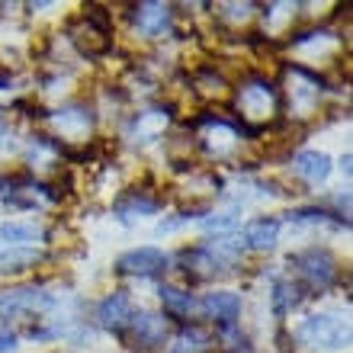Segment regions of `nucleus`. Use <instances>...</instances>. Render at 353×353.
<instances>
[{
	"instance_id": "1",
	"label": "nucleus",
	"mask_w": 353,
	"mask_h": 353,
	"mask_svg": "<svg viewBox=\"0 0 353 353\" xmlns=\"http://www.w3.org/2000/svg\"><path fill=\"white\" fill-rule=\"evenodd\" d=\"M296 341L308 350H341L350 341V331L334 315H312L296 327Z\"/></svg>"
},
{
	"instance_id": "11",
	"label": "nucleus",
	"mask_w": 353,
	"mask_h": 353,
	"mask_svg": "<svg viewBox=\"0 0 353 353\" xmlns=\"http://www.w3.org/2000/svg\"><path fill=\"white\" fill-rule=\"evenodd\" d=\"M279 238V222L276 219H254V222L244 225V244L254 248V251H270Z\"/></svg>"
},
{
	"instance_id": "14",
	"label": "nucleus",
	"mask_w": 353,
	"mask_h": 353,
	"mask_svg": "<svg viewBox=\"0 0 353 353\" xmlns=\"http://www.w3.org/2000/svg\"><path fill=\"white\" fill-rule=\"evenodd\" d=\"M270 302H273V312H276V315H289V312L302 302V289H299L296 283H289V279H279L276 286H273V292H270Z\"/></svg>"
},
{
	"instance_id": "3",
	"label": "nucleus",
	"mask_w": 353,
	"mask_h": 353,
	"mask_svg": "<svg viewBox=\"0 0 353 353\" xmlns=\"http://www.w3.org/2000/svg\"><path fill=\"white\" fill-rule=\"evenodd\" d=\"M164 267H168V257L158 248H135V251L122 254L116 261V270L125 273V276H154Z\"/></svg>"
},
{
	"instance_id": "10",
	"label": "nucleus",
	"mask_w": 353,
	"mask_h": 353,
	"mask_svg": "<svg viewBox=\"0 0 353 353\" xmlns=\"http://www.w3.org/2000/svg\"><path fill=\"white\" fill-rule=\"evenodd\" d=\"M52 122H55V129L68 139H84L87 132L93 125V116L87 106H65V110L52 112Z\"/></svg>"
},
{
	"instance_id": "21",
	"label": "nucleus",
	"mask_w": 353,
	"mask_h": 353,
	"mask_svg": "<svg viewBox=\"0 0 353 353\" xmlns=\"http://www.w3.org/2000/svg\"><path fill=\"white\" fill-rule=\"evenodd\" d=\"M234 225V215H215V219H205V228H232Z\"/></svg>"
},
{
	"instance_id": "24",
	"label": "nucleus",
	"mask_w": 353,
	"mask_h": 353,
	"mask_svg": "<svg viewBox=\"0 0 353 353\" xmlns=\"http://www.w3.org/2000/svg\"><path fill=\"white\" fill-rule=\"evenodd\" d=\"M341 168H344V174H350V154H344V158H341Z\"/></svg>"
},
{
	"instance_id": "18",
	"label": "nucleus",
	"mask_w": 353,
	"mask_h": 353,
	"mask_svg": "<svg viewBox=\"0 0 353 353\" xmlns=\"http://www.w3.org/2000/svg\"><path fill=\"white\" fill-rule=\"evenodd\" d=\"M42 254L32 251V248H10L7 254H0V273H10V270H26L39 261Z\"/></svg>"
},
{
	"instance_id": "2",
	"label": "nucleus",
	"mask_w": 353,
	"mask_h": 353,
	"mask_svg": "<svg viewBox=\"0 0 353 353\" xmlns=\"http://www.w3.org/2000/svg\"><path fill=\"white\" fill-rule=\"evenodd\" d=\"M292 263H296L299 273L315 289H327L337 276V263H334V257H331V251H325V248H308V251L296 254Z\"/></svg>"
},
{
	"instance_id": "13",
	"label": "nucleus",
	"mask_w": 353,
	"mask_h": 353,
	"mask_svg": "<svg viewBox=\"0 0 353 353\" xmlns=\"http://www.w3.org/2000/svg\"><path fill=\"white\" fill-rule=\"evenodd\" d=\"M158 296H161V302H164V308H168L170 315H176V318L190 315V312L196 308L193 292H190V289H180V286H161V289H158Z\"/></svg>"
},
{
	"instance_id": "7",
	"label": "nucleus",
	"mask_w": 353,
	"mask_h": 353,
	"mask_svg": "<svg viewBox=\"0 0 353 353\" xmlns=\"http://www.w3.org/2000/svg\"><path fill=\"white\" fill-rule=\"evenodd\" d=\"M52 296L42 289H3L0 292V312H36V308H48Z\"/></svg>"
},
{
	"instance_id": "20",
	"label": "nucleus",
	"mask_w": 353,
	"mask_h": 353,
	"mask_svg": "<svg viewBox=\"0 0 353 353\" xmlns=\"http://www.w3.org/2000/svg\"><path fill=\"white\" fill-rule=\"evenodd\" d=\"M154 209H158V203H154V199H141V196H129L125 203L116 205L119 219H132L135 212H139V215H151Z\"/></svg>"
},
{
	"instance_id": "8",
	"label": "nucleus",
	"mask_w": 353,
	"mask_h": 353,
	"mask_svg": "<svg viewBox=\"0 0 353 353\" xmlns=\"http://www.w3.org/2000/svg\"><path fill=\"white\" fill-rule=\"evenodd\" d=\"M203 312L219 325H232L234 318L241 315V296L238 292H228V289H219V292H209L203 299Z\"/></svg>"
},
{
	"instance_id": "5",
	"label": "nucleus",
	"mask_w": 353,
	"mask_h": 353,
	"mask_svg": "<svg viewBox=\"0 0 353 353\" xmlns=\"http://www.w3.org/2000/svg\"><path fill=\"white\" fill-rule=\"evenodd\" d=\"M132 23L145 39H161L170 32V7L168 3H139Z\"/></svg>"
},
{
	"instance_id": "19",
	"label": "nucleus",
	"mask_w": 353,
	"mask_h": 353,
	"mask_svg": "<svg viewBox=\"0 0 353 353\" xmlns=\"http://www.w3.org/2000/svg\"><path fill=\"white\" fill-rule=\"evenodd\" d=\"M164 122H168V116H164L161 110H148V112H141L139 119H135V135H139L141 141L158 139V132L164 129Z\"/></svg>"
},
{
	"instance_id": "12",
	"label": "nucleus",
	"mask_w": 353,
	"mask_h": 353,
	"mask_svg": "<svg viewBox=\"0 0 353 353\" xmlns=\"http://www.w3.org/2000/svg\"><path fill=\"white\" fill-rule=\"evenodd\" d=\"M299 176H305L308 183H325L327 174H331V158L325 151H302L296 161H292Z\"/></svg>"
},
{
	"instance_id": "6",
	"label": "nucleus",
	"mask_w": 353,
	"mask_h": 353,
	"mask_svg": "<svg viewBox=\"0 0 353 353\" xmlns=\"http://www.w3.org/2000/svg\"><path fill=\"white\" fill-rule=\"evenodd\" d=\"M164 334H168V321L161 315H151V312H141V315L132 318V347H141V350H151V347L164 344Z\"/></svg>"
},
{
	"instance_id": "22",
	"label": "nucleus",
	"mask_w": 353,
	"mask_h": 353,
	"mask_svg": "<svg viewBox=\"0 0 353 353\" xmlns=\"http://www.w3.org/2000/svg\"><path fill=\"white\" fill-rule=\"evenodd\" d=\"M17 347V337L10 334V331H0V353H10Z\"/></svg>"
},
{
	"instance_id": "16",
	"label": "nucleus",
	"mask_w": 353,
	"mask_h": 353,
	"mask_svg": "<svg viewBox=\"0 0 353 353\" xmlns=\"http://www.w3.org/2000/svg\"><path fill=\"white\" fill-rule=\"evenodd\" d=\"M0 241L13 244V248H26V244L39 241V228L32 222H7L0 225Z\"/></svg>"
},
{
	"instance_id": "15",
	"label": "nucleus",
	"mask_w": 353,
	"mask_h": 353,
	"mask_svg": "<svg viewBox=\"0 0 353 353\" xmlns=\"http://www.w3.org/2000/svg\"><path fill=\"white\" fill-rule=\"evenodd\" d=\"M209 347H212V334H209L205 327H199V325H190L183 334L176 337L174 353H205Z\"/></svg>"
},
{
	"instance_id": "23",
	"label": "nucleus",
	"mask_w": 353,
	"mask_h": 353,
	"mask_svg": "<svg viewBox=\"0 0 353 353\" xmlns=\"http://www.w3.org/2000/svg\"><path fill=\"white\" fill-rule=\"evenodd\" d=\"M13 84V74H10V68H0V90H7Z\"/></svg>"
},
{
	"instance_id": "9",
	"label": "nucleus",
	"mask_w": 353,
	"mask_h": 353,
	"mask_svg": "<svg viewBox=\"0 0 353 353\" xmlns=\"http://www.w3.org/2000/svg\"><path fill=\"white\" fill-rule=\"evenodd\" d=\"M238 106H241L244 116H263V112H270L276 106V93H273L270 84H263V81H254V84L241 87Z\"/></svg>"
},
{
	"instance_id": "4",
	"label": "nucleus",
	"mask_w": 353,
	"mask_h": 353,
	"mask_svg": "<svg viewBox=\"0 0 353 353\" xmlns=\"http://www.w3.org/2000/svg\"><path fill=\"white\" fill-rule=\"evenodd\" d=\"M132 318H135V308H132V299L125 296V292H112V296H106L100 302V308H97V321H100L106 331H116V334L132 325Z\"/></svg>"
},
{
	"instance_id": "17",
	"label": "nucleus",
	"mask_w": 353,
	"mask_h": 353,
	"mask_svg": "<svg viewBox=\"0 0 353 353\" xmlns=\"http://www.w3.org/2000/svg\"><path fill=\"white\" fill-rule=\"evenodd\" d=\"M183 263H186V273H193L196 279H209V276L215 273V267H219L215 254L203 251V248H196V251H186V254H183Z\"/></svg>"
}]
</instances>
